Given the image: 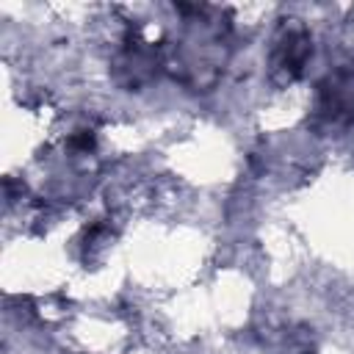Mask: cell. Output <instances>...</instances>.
<instances>
[{
  "instance_id": "6da1fadb",
  "label": "cell",
  "mask_w": 354,
  "mask_h": 354,
  "mask_svg": "<svg viewBox=\"0 0 354 354\" xmlns=\"http://www.w3.org/2000/svg\"><path fill=\"white\" fill-rule=\"evenodd\" d=\"M310 55H313V39H310V33L301 30V28H285L277 36V41H274L271 69H274L277 77H282V80L290 83V80H296L304 72Z\"/></svg>"
}]
</instances>
